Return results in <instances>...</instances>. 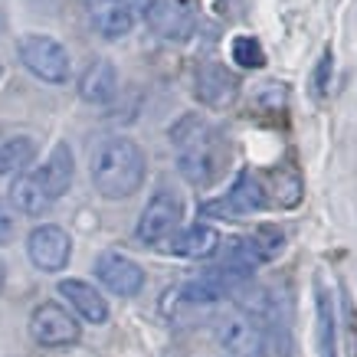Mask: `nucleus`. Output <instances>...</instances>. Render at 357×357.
Listing matches in <instances>:
<instances>
[{"label":"nucleus","mask_w":357,"mask_h":357,"mask_svg":"<svg viewBox=\"0 0 357 357\" xmlns=\"http://www.w3.org/2000/svg\"><path fill=\"white\" fill-rule=\"evenodd\" d=\"M89 174H92V184H96V190L102 197L125 200V197L138 194V187L144 184L148 158H144L138 141L121 138V135L119 138H105L92 151Z\"/></svg>","instance_id":"obj_1"},{"label":"nucleus","mask_w":357,"mask_h":357,"mask_svg":"<svg viewBox=\"0 0 357 357\" xmlns=\"http://www.w3.org/2000/svg\"><path fill=\"white\" fill-rule=\"evenodd\" d=\"M171 141L177 148V167L190 184H213L227 164V144L217 128H210L204 119L187 115L171 128Z\"/></svg>","instance_id":"obj_2"},{"label":"nucleus","mask_w":357,"mask_h":357,"mask_svg":"<svg viewBox=\"0 0 357 357\" xmlns=\"http://www.w3.org/2000/svg\"><path fill=\"white\" fill-rule=\"evenodd\" d=\"M17 56L20 63L30 69L40 82H50V86H63L69 82V73H73V63H69V53L66 46L53 36H43V33H26L17 43Z\"/></svg>","instance_id":"obj_3"},{"label":"nucleus","mask_w":357,"mask_h":357,"mask_svg":"<svg viewBox=\"0 0 357 357\" xmlns=\"http://www.w3.org/2000/svg\"><path fill=\"white\" fill-rule=\"evenodd\" d=\"M181 217H184V204L174 190H158V194L144 204L138 217V227H135V236L144 246H161L164 239H171L181 227Z\"/></svg>","instance_id":"obj_4"},{"label":"nucleus","mask_w":357,"mask_h":357,"mask_svg":"<svg viewBox=\"0 0 357 357\" xmlns=\"http://www.w3.org/2000/svg\"><path fill=\"white\" fill-rule=\"evenodd\" d=\"M30 335L40 347H69L82 337L79 318L59 302H40L30 314Z\"/></svg>","instance_id":"obj_5"},{"label":"nucleus","mask_w":357,"mask_h":357,"mask_svg":"<svg viewBox=\"0 0 357 357\" xmlns=\"http://www.w3.org/2000/svg\"><path fill=\"white\" fill-rule=\"evenodd\" d=\"M217 341L233 357H266V351H269L266 328L256 325L252 318H246V314H239V312L217 321Z\"/></svg>","instance_id":"obj_6"},{"label":"nucleus","mask_w":357,"mask_h":357,"mask_svg":"<svg viewBox=\"0 0 357 357\" xmlns=\"http://www.w3.org/2000/svg\"><path fill=\"white\" fill-rule=\"evenodd\" d=\"M26 256L40 272H63L73 256V239L63 227L43 223L26 236Z\"/></svg>","instance_id":"obj_7"},{"label":"nucleus","mask_w":357,"mask_h":357,"mask_svg":"<svg viewBox=\"0 0 357 357\" xmlns=\"http://www.w3.org/2000/svg\"><path fill=\"white\" fill-rule=\"evenodd\" d=\"M197 0H154V7L148 10V23L151 30L164 40L184 43L197 30Z\"/></svg>","instance_id":"obj_8"},{"label":"nucleus","mask_w":357,"mask_h":357,"mask_svg":"<svg viewBox=\"0 0 357 357\" xmlns=\"http://www.w3.org/2000/svg\"><path fill=\"white\" fill-rule=\"evenodd\" d=\"M194 96L206 109H227L239 96V79L223 63H200L194 69Z\"/></svg>","instance_id":"obj_9"},{"label":"nucleus","mask_w":357,"mask_h":357,"mask_svg":"<svg viewBox=\"0 0 357 357\" xmlns=\"http://www.w3.org/2000/svg\"><path fill=\"white\" fill-rule=\"evenodd\" d=\"M96 279L109 289V292L121 295V298H131L144 289V269H141L135 259H128L125 252H98L96 259Z\"/></svg>","instance_id":"obj_10"},{"label":"nucleus","mask_w":357,"mask_h":357,"mask_svg":"<svg viewBox=\"0 0 357 357\" xmlns=\"http://www.w3.org/2000/svg\"><path fill=\"white\" fill-rule=\"evenodd\" d=\"M59 295H63L66 302H69V308H73L82 321H89V325H105V321H109V302L102 298V292H98L92 282L63 279L59 282Z\"/></svg>","instance_id":"obj_11"},{"label":"nucleus","mask_w":357,"mask_h":357,"mask_svg":"<svg viewBox=\"0 0 357 357\" xmlns=\"http://www.w3.org/2000/svg\"><path fill=\"white\" fill-rule=\"evenodd\" d=\"M86 13L105 40H121L135 26V13H131L128 0H86Z\"/></svg>","instance_id":"obj_12"},{"label":"nucleus","mask_w":357,"mask_h":357,"mask_svg":"<svg viewBox=\"0 0 357 357\" xmlns=\"http://www.w3.org/2000/svg\"><path fill=\"white\" fill-rule=\"evenodd\" d=\"M119 92V69L112 59H96L86 66V73L79 76V96L89 105H109Z\"/></svg>","instance_id":"obj_13"},{"label":"nucleus","mask_w":357,"mask_h":357,"mask_svg":"<svg viewBox=\"0 0 357 357\" xmlns=\"http://www.w3.org/2000/svg\"><path fill=\"white\" fill-rule=\"evenodd\" d=\"M53 204L56 200L50 197V190H46L40 171H26L13 181V187H10V206L13 210H20V213H26V217H40V213H46Z\"/></svg>","instance_id":"obj_14"},{"label":"nucleus","mask_w":357,"mask_h":357,"mask_svg":"<svg viewBox=\"0 0 357 357\" xmlns=\"http://www.w3.org/2000/svg\"><path fill=\"white\" fill-rule=\"evenodd\" d=\"M167 249L174 256H184V259H210L220 249V233L206 223H194V227L174 233L167 239Z\"/></svg>","instance_id":"obj_15"},{"label":"nucleus","mask_w":357,"mask_h":357,"mask_svg":"<svg viewBox=\"0 0 357 357\" xmlns=\"http://www.w3.org/2000/svg\"><path fill=\"white\" fill-rule=\"evenodd\" d=\"M36 171H40V177H43L50 197L59 200V197L73 187V177H76V158H73V148H69L66 141H59L53 151H50L46 164L43 167H36Z\"/></svg>","instance_id":"obj_16"},{"label":"nucleus","mask_w":357,"mask_h":357,"mask_svg":"<svg viewBox=\"0 0 357 357\" xmlns=\"http://www.w3.org/2000/svg\"><path fill=\"white\" fill-rule=\"evenodd\" d=\"M223 204H227L229 217H239V213H256V210H262V206L269 204V197H266V187L259 184L256 174L243 171L236 177V184L229 187V194Z\"/></svg>","instance_id":"obj_17"},{"label":"nucleus","mask_w":357,"mask_h":357,"mask_svg":"<svg viewBox=\"0 0 357 357\" xmlns=\"http://www.w3.org/2000/svg\"><path fill=\"white\" fill-rule=\"evenodd\" d=\"M33 158H36V141L26 138V135H17V138L0 141V177H7V174H20Z\"/></svg>","instance_id":"obj_18"},{"label":"nucleus","mask_w":357,"mask_h":357,"mask_svg":"<svg viewBox=\"0 0 357 357\" xmlns=\"http://www.w3.org/2000/svg\"><path fill=\"white\" fill-rule=\"evenodd\" d=\"M318 344L321 357H337V335H335V308L325 289H318Z\"/></svg>","instance_id":"obj_19"},{"label":"nucleus","mask_w":357,"mask_h":357,"mask_svg":"<svg viewBox=\"0 0 357 357\" xmlns=\"http://www.w3.org/2000/svg\"><path fill=\"white\" fill-rule=\"evenodd\" d=\"M233 59L243 69H262L266 66V50L256 36H236L233 40Z\"/></svg>","instance_id":"obj_20"},{"label":"nucleus","mask_w":357,"mask_h":357,"mask_svg":"<svg viewBox=\"0 0 357 357\" xmlns=\"http://www.w3.org/2000/svg\"><path fill=\"white\" fill-rule=\"evenodd\" d=\"M275 200L282 206H295L302 200V181L295 171H275Z\"/></svg>","instance_id":"obj_21"},{"label":"nucleus","mask_w":357,"mask_h":357,"mask_svg":"<svg viewBox=\"0 0 357 357\" xmlns=\"http://www.w3.org/2000/svg\"><path fill=\"white\" fill-rule=\"evenodd\" d=\"M249 236H252V243H256V249L262 252L266 262L275 259L282 252V246H285V236H282V229H275V227H259L256 233H249Z\"/></svg>","instance_id":"obj_22"},{"label":"nucleus","mask_w":357,"mask_h":357,"mask_svg":"<svg viewBox=\"0 0 357 357\" xmlns=\"http://www.w3.org/2000/svg\"><path fill=\"white\" fill-rule=\"evenodd\" d=\"M331 66H335V59H331V50H325V53H321V59H318V66H314V76H312L314 96H318V98L328 96V86H331Z\"/></svg>","instance_id":"obj_23"},{"label":"nucleus","mask_w":357,"mask_h":357,"mask_svg":"<svg viewBox=\"0 0 357 357\" xmlns=\"http://www.w3.org/2000/svg\"><path fill=\"white\" fill-rule=\"evenodd\" d=\"M17 233V217H13V206L0 197V246H7Z\"/></svg>","instance_id":"obj_24"},{"label":"nucleus","mask_w":357,"mask_h":357,"mask_svg":"<svg viewBox=\"0 0 357 357\" xmlns=\"http://www.w3.org/2000/svg\"><path fill=\"white\" fill-rule=\"evenodd\" d=\"M131 3H135V10H138L141 17H148V10L154 7V0H128V7H131ZM135 10H131V13H135Z\"/></svg>","instance_id":"obj_25"},{"label":"nucleus","mask_w":357,"mask_h":357,"mask_svg":"<svg viewBox=\"0 0 357 357\" xmlns=\"http://www.w3.org/2000/svg\"><path fill=\"white\" fill-rule=\"evenodd\" d=\"M0 285H3V272H0Z\"/></svg>","instance_id":"obj_26"},{"label":"nucleus","mask_w":357,"mask_h":357,"mask_svg":"<svg viewBox=\"0 0 357 357\" xmlns=\"http://www.w3.org/2000/svg\"><path fill=\"white\" fill-rule=\"evenodd\" d=\"M0 73H3V66H0Z\"/></svg>","instance_id":"obj_27"}]
</instances>
